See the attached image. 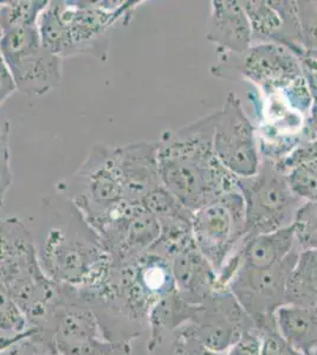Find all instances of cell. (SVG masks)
<instances>
[{
  "mask_svg": "<svg viewBox=\"0 0 317 355\" xmlns=\"http://www.w3.org/2000/svg\"><path fill=\"white\" fill-rule=\"evenodd\" d=\"M206 40L221 53H243L253 44L252 31L241 0H212Z\"/></svg>",
  "mask_w": 317,
  "mask_h": 355,
  "instance_id": "obj_13",
  "label": "cell"
},
{
  "mask_svg": "<svg viewBox=\"0 0 317 355\" xmlns=\"http://www.w3.org/2000/svg\"><path fill=\"white\" fill-rule=\"evenodd\" d=\"M174 355H221L219 353L209 351L204 347L200 343L192 338L185 331H181L179 343H178L177 351Z\"/></svg>",
  "mask_w": 317,
  "mask_h": 355,
  "instance_id": "obj_28",
  "label": "cell"
},
{
  "mask_svg": "<svg viewBox=\"0 0 317 355\" xmlns=\"http://www.w3.org/2000/svg\"><path fill=\"white\" fill-rule=\"evenodd\" d=\"M57 194L71 202L89 226L125 202L114 147L95 145L78 170L56 185Z\"/></svg>",
  "mask_w": 317,
  "mask_h": 355,
  "instance_id": "obj_6",
  "label": "cell"
},
{
  "mask_svg": "<svg viewBox=\"0 0 317 355\" xmlns=\"http://www.w3.org/2000/svg\"><path fill=\"white\" fill-rule=\"evenodd\" d=\"M313 355H317V347H316V349H315V351H314Z\"/></svg>",
  "mask_w": 317,
  "mask_h": 355,
  "instance_id": "obj_34",
  "label": "cell"
},
{
  "mask_svg": "<svg viewBox=\"0 0 317 355\" xmlns=\"http://www.w3.org/2000/svg\"><path fill=\"white\" fill-rule=\"evenodd\" d=\"M40 331L37 328L28 329L20 339L1 349L0 355H38V346L35 341V336Z\"/></svg>",
  "mask_w": 317,
  "mask_h": 355,
  "instance_id": "obj_25",
  "label": "cell"
},
{
  "mask_svg": "<svg viewBox=\"0 0 317 355\" xmlns=\"http://www.w3.org/2000/svg\"><path fill=\"white\" fill-rule=\"evenodd\" d=\"M28 316L0 282V331L22 334L28 331Z\"/></svg>",
  "mask_w": 317,
  "mask_h": 355,
  "instance_id": "obj_21",
  "label": "cell"
},
{
  "mask_svg": "<svg viewBox=\"0 0 317 355\" xmlns=\"http://www.w3.org/2000/svg\"><path fill=\"white\" fill-rule=\"evenodd\" d=\"M262 335L259 331H250L230 348L226 355H261Z\"/></svg>",
  "mask_w": 317,
  "mask_h": 355,
  "instance_id": "obj_26",
  "label": "cell"
},
{
  "mask_svg": "<svg viewBox=\"0 0 317 355\" xmlns=\"http://www.w3.org/2000/svg\"><path fill=\"white\" fill-rule=\"evenodd\" d=\"M257 130L250 120L236 93L225 98L218 110L213 147L218 160L236 178L251 177L261 165Z\"/></svg>",
  "mask_w": 317,
  "mask_h": 355,
  "instance_id": "obj_10",
  "label": "cell"
},
{
  "mask_svg": "<svg viewBox=\"0 0 317 355\" xmlns=\"http://www.w3.org/2000/svg\"><path fill=\"white\" fill-rule=\"evenodd\" d=\"M285 304L317 308V251L300 250L285 284Z\"/></svg>",
  "mask_w": 317,
  "mask_h": 355,
  "instance_id": "obj_18",
  "label": "cell"
},
{
  "mask_svg": "<svg viewBox=\"0 0 317 355\" xmlns=\"http://www.w3.org/2000/svg\"><path fill=\"white\" fill-rule=\"evenodd\" d=\"M140 1H49L38 19L45 48L60 58L92 55L105 61L109 31Z\"/></svg>",
  "mask_w": 317,
  "mask_h": 355,
  "instance_id": "obj_3",
  "label": "cell"
},
{
  "mask_svg": "<svg viewBox=\"0 0 317 355\" xmlns=\"http://www.w3.org/2000/svg\"><path fill=\"white\" fill-rule=\"evenodd\" d=\"M293 226L298 249L317 251V200L303 202Z\"/></svg>",
  "mask_w": 317,
  "mask_h": 355,
  "instance_id": "obj_20",
  "label": "cell"
},
{
  "mask_svg": "<svg viewBox=\"0 0 317 355\" xmlns=\"http://www.w3.org/2000/svg\"><path fill=\"white\" fill-rule=\"evenodd\" d=\"M169 261L178 294L186 302L198 304L216 291L217 272L198 250L196 243L184 246Z\"/></svg>",
  "mask_w": 317,
  "mask_h": 355,
  "instance_id": "obj_14",
  "label": "cell"
},
{
  "mask_svg": "<svg viewBox=\"0 0 317 355\" xmlns=\"http://www.w3.org/2000/svg\"><path fill=\"white\" fill-rule=\"evenodd\" d=\"M298 4L305 53H317V0L298 1Z\"/></svg>",
  "mask_w": 317,
  "mask_h": 355,
  "instance_id": "obj_23",
  "label": "cell"
},
{
  "mask_svg": "<svg viewBox=\"0 0 317 355\" xmlns=\"http://www.w3.org/2000/svg\"><path fill=\"white\" fill-rule=\"evenodd\" d=\"M15 92H17L16 82L8 63L0 53V108Z\"/></svg>",
  "mask_w": 317,
  "mask_h": 355,
  "instance_id": "obj_29",
  "label": "cell"
},
{
  "mask_svg": "<svg viewBox=\"0 0 317 355\" xmlns=\"http://www.w3.org/2000/svg\"><path fill=\"white\" fill-rule=\"evenodd\" d=\"M46 355H62L60 352L57 351L56 347L53 348V349H50V351L46 353Z\"/></svg>",
  "mask_w": 317,
  "mask_h": 355,
  "instance_id": "obj_32",
  "label": "cell"
},
{
  "mask_svg": "<svg viewBox=\"0 0 317 355\" xmlns=\"http://www.w3.org/2000/svg\"><path fill=\"white\" fill-rule=\"evenodd\" d=\"M280 165L300 198L317 200V140L302 142Z\"/></svg>",
  "mask_w": 317,
  "mask_h": 355,
  "instance_id": "obj_17",
  "label": "cell"
},
{
  "mask_svg": "<svg viewBox=\"0 0 317 355\" xmlns=\"http://www.w3.org/2000/svg\"><path fill=\"white\" fill-rule=\"evenodd\" d=\"M1 225H3V220L0 219V230H1Z\"/></svg>",
  "mask_w": 317,
  "mask_h": 355,
  "instance_id": "obj_33",
  "label": "cell"
},
{
  "mask_svg": "<svg viewBox=\"0 0 317 355\" xmlns=\"http://www.w3.org/2000/svg\"><path fill=\"white\" fill-rule=\"evenodd\" d=\"M26 331L22 333V334H11L10 336H6V335H0V351H1V349H4V348L8 347V346H10L11 343H15V341H17V340L20 339V338H22V336H23V335H24Z\"/></svg>",
  "mask_w": 317,
  "mask_h": 355,
  "instance_id": "obj_31",
  "label": "cell"
},
{
  "mask_svg": "<svg viewBox=\"0 0 317 355\" xmlns=\"http://www.w3.org/2000/svg\"><path fill=\"white\" fill-rule=\"evenodd\" d=\"M192 234L198 250L218 274L244 239L245 206L239 190L193 212Z\"/></svg>",
  "mask_w": 317,
  "mask_h": 355,
  "instance_id": "obj_9",
  "label": "cell"
},
{
  "mask_svg": "<svg viewBox=\"0 0 317 355\" xmlns=\"http://www.w3.org/2000/svg\"><path fill=\"white\" fill-rule=\"evenodd\" d=\"M0 282L31 318L45 314L55 294L31 236L17 218L3 220L0 230Z\"/></svg>",
  "mask_w": 317,
  "mask_h": 355,
  "instance_id": "obj_4",
  "label": "cell"
},
{
  "mask_svg": "<svg viewBox=\"0 0 317 355\" xmlns=\"http://www.w3.org/2000/svg\"><path fill=\"white\" fill-rule=\"evenodd\" d=\"M241 4L251 25L253 44L282 45L298 60L305 55L298 1L245 0Z\"/></svg>",
  "mask_w": 317,
  "mask_h": 355,
  "instance_id": "obj_11",
  "label": "cell"
},
{
  "mask_svg": "<svg viewBox=\"0 0 317 355\" xmlns=\"http://www.w3.org/2000/svg\"><path fill=\"white\" fill-rule=\"evenodd\" d=\"M305 139L308 140H317V103H314L310 116L307 122L305 128Z\"/></svg>",
  "mask_w": 317,
  "mask_h": 355,
  "instance_id": "obj_30",
  "label": "cell"
},
{
  "mask_svg": "<svg viewBox=\"0 0 317 355\" xmlns=\"http://www.w3.org/2000/svg\"><path fill=\"white\" fill-rule=\"evenodd\" d=\"M218 110L180 128L166 130L157 141L162 185L196 212L237 190V178L218 160L213 134Z\"/></svg>",
  "mask_w": 317,
  "mask_h": 355,
  "instance_id": "obj_1",
  "label": "cell"
},
{
  "mask_svg": "<svg viewBox=\"0 0 317 355\" xmlns=\"http://www.w3.org/2000/svg\"><path fill=\"white\" fill-rule=\"evenodd\" d=\"M57 196L60 207L55 200L51 204L60 224L51 226L40 243V266L56 282L105 287L112 269V256L80 211Z\"/></svg>",
  "mask_w": 317,
  "mask_h": 355,
  "instance_id": "obj_2",
  "label": "cell"
},
{
  "mask_svg": "<svg viewBox=\"0 0 317 355\" xmlns=\"http://www.w3.org/2000/svg\"><path fill=\"white\" fill-rule=\"evenodd\" d=\"M301 64L302 75L308 85L314 103H317V53H305L298 60Z\"/></svg>",
  "mask_w": 317,
  "mask_h": 355,
  "instance_id": "obj_27",
  "label": "cell"
},
{
  "mask_svg": "<svg viewBox=\"0 0 317 355\" xmlns=\"http://www.w3.org/2000/svg\"><path fill=\"white\" fill-rule=\"evenodd\" d=\"M296 246L293 226L290 225L241 241L237 250L241 268L261 270L283 261Z\"/></svg>",
  "mask_w": 317,
  "mask_h": 355,
  "instance_id": "obj_15",
  "label": "cell"
},
{
  "mask_svg": "<svg viewBox=\"0 0 317 355\" xmlns=\"http://www.w3.org/2000/svg\"><path fill=\"white\" fill-rule=\"evenodd\" d=\"M11 125L10 121L0 115V210L13 182L10 148Z\"/></svg>",
  "mask_w": 317,
  "mask_h": 355,
  "instance_id": "obj_22",
  "label": "cell"
},
{
  "mask_svg": "<svg viewBox=\"0 0 317 355\" xmlns=\"http://www.w3.org/2000/svg\"><path fill=\"white\" fill-rule=\"evenodd\" d=\"M278 334L290 347L313 355L317 347V308L283 304L275 313Z\"/></svg>",
  "mask_w": 317,
  "mask_h": 355,
  "instance_id": "obj_16",
  "label": "cell"
},
{
  "mask_svg": "<svg viewBox=\"0 0 317 355\" xmlns=\"http://www.w3.org/2000/svg\"><path fill=\"white\" fill-rule=\"evenodd\" d=\"M261 355H303L290 347L278 334L277 329L262 333Z\"/></svg>",
  "mask_w": 317,
  "mask_h": 355,
  "instance_id": "obj_24",
  "label": "cell"
},
{
  "mask_svg": "<svg viewBox=\"0 0 317 355\" xmlns=\"http://www.w3.org/2000/svg\"><path fill=\"white\" fill-rule=\"evenodd\" d=\"M125 202L141 205L149 194L160 189L157 141H140L114 147Z\"/></svg>",
  "mask_w": 317,
  "mask_h": 355,
  "instance_id": "obj_12",
  "label": "cell"
},
{
  "mask_svg": "<svg viewBox=\"0 0 317 355\" xmlns=\"http://www.w3.org/2000/svg\"><path fill=\"white\" fill-rule=\"evenodd\" d=\"M49 1H0V31L16 26L38 25Z\"/></svg>",
  "mask_w": 317,
  "mask_h": 355,
  "instance_id": "obj_19",
  "label": "cell"
},
{
  "mask_svg": "<svg viewBox=\"0 0 317 355\" xmlns=\"http://www.w3.org/2000/svg\"><path fill=\"white\" fill-rule=\"evenodd\" d=\"M245 206L244 239L293 225L305 200L293 192L280 162L261 159L257 173L237 178Z\"/></svg>",
  "mask_w": 317,
  "mask_h": 355,
  "instance_id": "obj_5",
  "label": "cell"
},
{
  "mask_svg": "<svg viewBox=\"0 0 317 355\" xmlns=\"http://www.w3.org/2000/svg\"><path fill=\"white\" fill-rule=\"evenodd\" d=\"M217 53L213 77L249 82L257 92L285 88L303 76L298 57L282 45L257 43L243 53Z\"/></svg>",
  "mask_w": 317,
  "mask_h": 355,
  "instance_id": "obj_8",
  "label": "cell"
},
{
  "mask_svg": "<svg viewBox=\"0 0 317 355\" xmlns=\"http://www.w3.org/2000/svg\"><path fill=\"white\" fill-rule=\"evenodd\" d=\"M0 53L20 93L30 97L44 96L62 83L63 60L45 48L38 25L1 30Z\"/></svg>",
  "mask_w": 317,
  "mask_h": 355,
  "instance_id": "obj_7",
  "label": "cell"
}]
</instances>
